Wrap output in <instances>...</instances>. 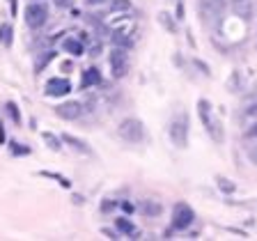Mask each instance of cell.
I'll list each match as a JSON object with an SVG mask.
<instances>
[{
  "mask_svg": "<svg viewBox=\"0 0 257 241\" xmlns=\"http://www.w3.org/2000/svg\"><path fill=\"white\" fill-rule=\"evenodd\" d=\"M101 232H103V235L108 237V239H120V235H117V232H115V230H108V228H103Z\"/></svg>",
  "mask_w": 257,
  "mask_h": 241,
  "instance_id": "obj_33",
  "label": "cell"
},
{
  "mask_svg": "<svg viewBox=\"0 0 257 241\" xmlns=\"http://www.w3.org/2000/svg\"><path fill=\"white\" fill-rule=\"evenodd\" d=\"M168 136H170V143L177 147V150H184L188 145V115L186 113H177L170 120V127H168Z\"/></svg>",
  "mask_w": 257,
  "mask_h": 241,
  "instance_id": "obj_2",
  "label": "cell"
},
{
  "mask_svg": "<svg viewBox=\"0 0 257 241\" xmlns=\"http://www.w3.org/2000/svg\"><path fill=\"white\" fill-rule=\"evenodd\" d=\"M9 5H12V14L16 16V0H9Z\"/></svg>",
  "mask_w": 257,
  "mask_h": 241,
  "instance_id": "obj_36",
  "label": "cell"
},
{
  "mask_svg": "<svg viewBox=\"0 0 257 241\" xmlns=\"http://www.w3.org/2000/svg\"><path fill=\"white\" fill-rule=\"evenodd\" d=\"M197 115H200L202 127L207 129L211 140H214V143H223V138H225V136H223V127L214 120V115H211V101L209 99H197Z\"/></svg>",
  "mask_w": 257,
  "mask_h": 241,
  "instance_id": "obj_1",
  "label": "cell"
},
{
  "mask_svg": "<svg viewBox=\"0 0 257 241\" xmlns=\"http://www.w3.org/2000/svg\"><path fill=\"white\" fill-rule=\"evenodd\" d=\"M103 53V42L99 39V37H92V39H87V55H92V58H99V55Z\"/></svg>",
  "mask_w": 257,
  "mask_h": 241,
  "instance_id": "obj_20",
  "label": "cell"
},
{
  "mask_svg": "<svg viewBox=\"0 0 257 241\" xmlns=\"http://www.w3.org/2000/svg\"><path fill=\"white\" fill-rule=\"evenodd\" d=\"M62 51L74 58H81V55H85V44L81 42V37H67V39H62Z\"/></svg>",
  "mask_w": 257,
  "mask_h": 241,
  "instance_id": "obj_10",
  "label": "cell"
},
{
  "mask_svg": "<svg viewBox=\"0 0 257 241\" xmlns=\"http://www.w3.org/2000/svg\"><path fill=\"white\" fill-rule=\"evenodd\" d=\"M140 211H143L147 218H154V216H161L163 207H161V202H156V200H143V202H140Z\"/></svg>",
  "mask_w": 257,
  "mask_h": 241,
  "instance_id": "obj_15",
  "label": "cell"
},
{
  "mask_svg": "<svg viewBox=\"0 0 257 241\" xmlns=\"http://www.w3.org/2000/svg\"><path fill=\"white\" fill-rule=\"evenodd\" d=\"M232 2H237V0H232Z\"/></svg>",
  "mask_w": 257,
  "mask_h": 241,
  "instance_id": "obj_38",
  "label": "cell"
},
{
  "mask_svg": "<svg viewBox=\"0 0 257 241\" xmlns=\"http://www.w3.org/2000/svg\"><path fill=\"white\" fill-rule=\"evenodd\" d=\"M30 2H44V0H30Z\"/></svg>",
  "mask_w": 257,
  "mask_h": 241,
  "instance_id": "obj_37",
  "label": "cell"
},
{
  "mask_svg": "<svg viewBox=\"0 0 257 241\" xmlns=\"http://www.w3.org/2000/svg\"><path fill=\"white\" fill-rule=\"evenodd\" d=\"M72 92L69 79H51L46 83V96H65Z\"/></svg>",
  "mask_w": 257,
  "mask_h": 241,
  "instance_id": "obj_9",
  "label": "cell"
},
{
  "mask_svg": "<svg viewBox=\"0 0 257 241\" xmlns=\"http://www.w3.org/2000/svg\"><path fill=\"white\" fill-rule=\"evenodd\" d=\"M87 2V7H96V5H103V2H108V0H85Z\"/></svg>",
  "mask_w": 257,
  "mask_h": 241,
  "instance_id": "obj_34",
  "label": "cell"
},
{
  "mask_svg": "<svg viewBox=\"0 0 257 241\" xmlns=\"http://www.w3.org/2000/svg\"><path fill=\"white\" fill-rule=\"evenodd\" d=\"M195 221V211L191 209V205H186V202H177L172 209V230H188Z\"/></svg>",
  "mask_w": 257,
  "mask_h": 241,
  "instance_id": "obj_5",
  "label": "cell"
},
{
  "mask_svg": "<svg viewBox=\"0 0 257 241\" xmlns=\"http://www.w3.org/2000/svg\"><path fill=\"white\" fill-rule=\"evenodd\" d=\"M232 9L237 16H241L246 21V23H251L253 18V0H237V2H232Z\"/></svg>",
  "mask_w": 257,
  "mask_h": 241,
  "instance_id": "obj_13",
  "label": "cell"
},
{
  "mask_svg": "<svg viewBox=\"0 0 257 241\" xmlns=\"http://www.w3.org/2000/svg\"><path fill=\"white\" fill-rule=\"evenodd\" d=\"M48 21V7L46 2H30L25 7V25L32 30H42Z\"/></svg>",
  "mask_w": 257,
  "mask_h": 241,
  "instance_id": "obj_4",
  "label": "cell"
},
{
  "mask_svg": "<svg viewBox=\"0 0 257 241\" xmlns=\"http://www.w3.org/2000/svg\"><path fill=\"white\" fill-rule=\"evenodd\" d=\"M7 113H9V117H12L14 124H21V110H18V106L14 101H7Z\"/></svg>",
  "mask_w": 257,
  "mask_h": 241,
  "instance_id": "obj_25",
  "label": "cell"
},
{
  "mask_svg": "<svg viewBox=\"0 0 257 241\" xmlns=\"http://www.w3.org/2000/svg\"><path fill=\"white\" fill-rule=\"evenodd\" d=\"M39 175H42V177H48V179H55V181H58V184H60L62 188H72V181L67 179L65 175H58V172H48V170H42Z\"/></svg>",
  "mask_w": 257,
  "mask_h": 241,
  "instance_id": "obj_23",
  "label": "cell"
},
{
  "mask_svg": "<svg viewBox=\"0 0 257 241\" xmlns=\"http://www.w3.org/2000/svg\"><path fill=\"white\" fill-rule=\"evenodd\" d=\"M53 110L58 117H62V120H67V122H74L85 113V106L81 101H62V103H58Z\"/></svg>",
  "mask_w": 257,
  "mask_h": 241,
  "instance_id": "obj_7",
  "label": "cell"
},
{
  "mask_svg": "<svg viewBox=\"0 0 257 241\" xmlns=\"http://www.w3.org/2000/svg\"><path fill=\"white\" fill-rule=\"evenodd\" d=\"M14 42V30L9 23H0V44L5 48H9Z\"/></svg>",
  "mask_w": 257,
  "mask_h": 241,
  "instance_id": "obj_17",
  "label": "cell"
},
{
  "mask_svg": "<svg viewBox=\"0 0 257 241\" xmlns=\"http://www.w3.org/2000/svg\"><path fill=\"white\" fill-rule=\"evenodd\" d=\"M115 228H117V232L131 237V239H138V235H140V230H138L129 218H117V221H115Z\"/></svg>",
  "mask_w": 257,
  "mask_h": 241,
  "instance_id": "obj_14",
  "label": "cell"
},
{
  "mask_svg": "<svg viewBox=\"0 0 257 241\" xmlns=\"http://www.w3.org/2000/svg\"><path fill=\"white\" fill-rule=\"evenodd\" d=\"M216 186H218L221 193H225V195H232V193L237 191V184H234L232 179H227V177H216Z\"/></svg>",
  "mask_w": 257,
  "mask_h": 241,
  "instance_id": "obj_19",
  "label": "cell"
},
{
  "mask_svg": "<svg viewBox=\"0 0 257 241\" xmlns=\"http://www.w3.org/2000/svg\"><path fill=\"white\" fill-rule=\"evenodd\" d=\"M42 138H44V143L48 145V150H53V152H60L62 150V138H60V136H55V133H51V131H44Z\"/></svg>",
  "mask_w": 257,
  "mask_h": 241,
  "instance_id": "obj_18",
  "label": "cell"
},
{
  "mask_svg": "<svg viewBox=\"0 0 257 241\" xmlns=\"http://www.w3.org/2000/svg\"><path fill=\"white\" fill-rule=\"evenodd\" d=\"M101 85V72L96 67H87L83 72V80H81V90H90V87H96Z\"/></svg>",
  "mask_w": 257,
  "mask_h": 241,
  "instance_id": "obj_11",
  "label": "cell"
},
{
  "mask_svg": "<svg viewBox=\"0 0 257 241\" xmlns=\"http://www.w3.org/2000/svg\"><path fill=\"white\" fill-rule=\"evenodd\" d=\"M223 14V0H200V18L211 21Z\"/></svg>",
  "mask_w": 257,
  "mask_h": 241,
  "instance_id": "obj_8",
  "label": "cell"
},
{
  "mask_svg": "<svg viewBox=\"0 0 257 241\" xmlns=\"http://www.w3.org/2000/svg\"><path fill=\"white\" fill-rule=\"evenodd\" d=\"M60 138H62V143H67L74 152H78V154H90V152H92L90 147H87V143H85V140L76 138V136H72V133H62Z\"/></svg>",
  "mask_w": 257,
  "mask_h": 241,
  "instance_id": "obj_12",
  "label": "cell"
},
{
  "mask_svg": "<svg viewBox=\"0 0 257 241\" xmlns=\"http://www.w3.org/2000/svg\"><path fill=\"white\" fill-rule=\"evenodd\" d=\"M117 205H120V202H115V200H103V202H101V211H103V214H108V211H113Z\"/></svg>",
  "mask_w": 257,
  "mask_h": 241,
  "instance_id": "obj_28",
  "label": "cell"
},
{
  "mask_svg": "<svg viewBox=\"0 0 257 241\" xmlns=\"http://www.w3.org/2000/svg\"><path fill=\"white\" fill-rule=\"evenodd\" d=\"M55 7H62V9H67V7H74V0H55Z\"/></svg>",
  "mask_w": 257,
  "mask_h": 241,
  "instance_id": "obj_32",
  "label": "cell"
},
{
  "mask_svg": "<svg viewBox=\"0 0 257 241\" xmlns=\"http://www.w3.org/2000/svg\"><path fill=\"white\" fill-rule=\"evenodd\" d=\"M108 12L110 14L131 12V0H108Z\"/></svg>",
  "mask_w": 257,
  "mask_h": 241,
  "instance_id": "obj_16",
  "label": "cell"
},
{
  "mask_svg": "<svg viewBox=\"0 0 257 241\" xmlns=\"http://www.w3.org/2000/svg\"><path fill=\"white\" fill-rule=\"evenodd\" d=\"M248 159H251V163H253V165H257V143L248 147Z\"/></svg>",
  "mask_w": 257,
  "mask_h": 241,
  "instance_id": "obj_29",
  "label": "cell"
},
{
  "mask_svg": "<svg viewBox=\"0 0 257 241\" xmlns=\"http://www.w3.org/2000/svg\"><path fill=\"white\" fill-rule=\"evenodd\" d=\"M113 42L115 46H122V48H133V37H129L126 32H113Z\"/></svg>",
  "mask_w": 257,
  "mask_h": 241,
  "instance_id": "obj_21",
  "label": "cell"
},
{
  "mask_svg": "<svg viewBox=\"0 0 257 241\" xmlns=\"http://www.w3.org/2000/svg\"><path fill=\"white\" fill-rule=\"evenodd\" d=\"M0 145H5V127H2V122H0Z\"/></svg>",
  "mask_w": 257,
  "mask_h": 241,
  "instance_id": "obj_35",
  "label": "cell"
},
{
  "mask_svg": "<svg viewBox=\"0 0 257 241\" xmlns=\"http://www.w3.org/2000/svg\"><path fill=\"white\" fill-rule=\"evenodd\" d=\"M117 133H120V138L126 140V143H143L145 140V124L138 117H124L120 122V127H117Z\"/></svg>",
  "mask_w": 257,
  "mask_h": 241,
  "instance_id": "obj_3",
  "label": "cell"
},
{
  "mask_svg": "<svg viewBox=\"0 0 257 241\" xmlns=\"http://www.w3.org/2000/svg\"><path fill=\"white\" fill-rule=\"evenodd\" d=\"M12 154L14 157H28L30 150H28V147H18V143H12Z\"/></svg>",
  "mask_w": 257,
  "mask_h": 241,
  "instance_id": "obj_26",
  "label": "cell"
},
{
  "mask_svg": "<svg viewBox=\"0 0 257 241\" xmlns=\"http://www.w3.org/2000/svg\"><path fill=\"white\" fill-rule=\"evenodd\" d=\"M53 58H55V51H44L42 58H39V62L35 65V72H37V74H42V72H44V67H46L48 62L53 60Z\"/></svg>",
  "mask_w": 257,
  "mask_h": 241,
  "instance_id": "obj_24",
  "label": "cell"
},
{
  "mask_svg": "<svg viewBox=\"0 0 257 241\" xmlns=\"http://www.w3.org/2000/svg\"><path fill=\"white\" fill-rule=\"evenodd\" d=\"M120 207L126 211V214H133V209H136V207H133V202H129V200H124V202H120Z\"/></svg>",
  "mask_w": 257,
  "mask_h": 241,
  "instance_id": "obj_31",
  "label": "cell"
},
{
  "mask_svg": "<svg viewBox=\"0 0 257 241\" xmlns=\"http://www.w3.org/2000/svg\"><path fill=\"white\" fill-rule=\"evenodd\" d=\"M108 65H110V72H113L115 79H124L126 72H129V55H126V48L115 46L108 55Z\"/></svg>",
  "mask_w": 257,
  "mask_h": 241,
  "instance_id": "obj_6",
  "label": "cell"
},
{
  "mask_svg": "<svg viewBox=\"0 0 257 241\" xmlns=\"http://www.w3.org/2000/svg\"><path fill=\"white\" fill-rule=\"evenodd\" d=\"M184 12H186V9H184V2L179 0V2H177V9H174V14H177L174 18H177V21H181V18H184Z\"/></svg>",
  "mask_w": 257,
  "mask_h": 241,
  "instance_id": "obj_30",
  "label": "cell"
},
{
  "mask_svg": "<svg viewBox=\"0 0 257 241\" xmlns=\"http://www.w3.org/2000/svg\"><path fill=\"white\" fill-rule=\"evenodd\" d=\"M193 65H195L197 69L204 74V76H211V69H209V65H207V62H202V60H197V58H195V60H193Z\"/></svg>",
  "mask_w": 257,
  "mask_h": 241,
  "instance_id": "obj_27",
  "label": "cell"
},
{
  "mask_svg": "<svg viewBox=\"0 0 257 241\" xmlns=\"http://www.w3.org/2000/svg\"><path fill=\"white\" fill-rule=\"evenodd\" d=\"M159 23H161L163 28L170 32V35H174V32H177V23H174V18L170 16L168 12H161V14H159Z\"/></svg>",
  "mask_w": 257,
  "mask_h": 241,
  "instance_id": "obj_22",
  "label": "cell"
}]
</instances>
